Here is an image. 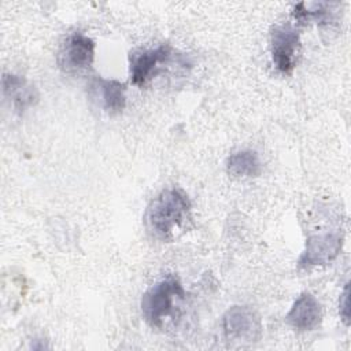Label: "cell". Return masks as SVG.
<instances>
[{
	"label": "cell",
	"mask_w": 351,
	"mask_h": 351,
	"mask_svg": "<svg viewBox=\"0 0 351 351\" xmlns=\"http://www.w3.org/2000/svg\"><path fill=\"white\" fill-rule=\"evenodd\" d=\"M191 200L180 188H167L159 192L148 204L145 223L158 239H170L189 217Z\"/></svg>",
	"instance_id": "1"
},
{
	"label": "cell",
	"mask_w": 351,
	"mask_h": 351,
	"mask_svg": "<svg viewBox=\"0 0 351 351\" xmlns=\"http://www.w3.org/2000/svg\"><path fill=\"white\" fill-rule=\"evenodd\" d=\"M185 299V291L180 280L166 276L147 289L141 298V314L152 328H160L165 319L174 314L177 303Z\"/></svg>",
	"instance_id": "2"
},
{
	"label": "cell",
	"mask_w": 351,
	"mask_h": 351,
	"mask_svg": "<svg viewBox=\"0 0 351 351\" xmlns=\"http://www.w3.org/2000/svg\"><path fill=\"white\" fill-rule=\"evenodd\" d=\"M225 339L232 344L250 346L262 336V321L250 306H232L222 315Z\"/></svg>",
	"instance_id": "3"
},
{
	"label": "cell",
	"mask_w": 351,
	"mask_h": 351,
	"mask_svg": "<svg viewBox=\"0 0 351 351\" xmlns=\"http://www.w3.org/2000/svg\"><path fill=\"white\" fill-rule=\"evenodd\" d=\"M343 241L344 236L339 229L308 236L304 250L298 259V267L310 269L313 266H325L330 263L340 254Z\"/></svg>",
	"instance_id": "4"
},
{
	"label": "cell",
	"mask_w": 351,
	"mask_h": 351,
	"mask_svg": "<svg viewBox=\"0 0 351 351\" xmlns=\"http://www.w3.org/2000/svg\"><path fill=\"white\" fill-rule=\"evenodd\" d=\"M95 59V41L82 33H73L59 51L58 62L63 71L74 74L89 69Z\"/></svg>",
	"instance_id": "5"
},
{
	"label": "cell",
	"mask_w": 351,
	"mask_h": 351,
	"mask_svg": "<svg viewBox=\"0 0 351 351\" xmlns=\"http://www.w3.org/2000/svg\"><path fill=\"white\" fill-rule=\"evenodd\" d=\"M300 40L298 30L291 25L274 26L270 34L271 58L276 69L282 74H291L295 67L296 52Z\"/></svg>",
	"instance_id": "6"
},
{
	"label": "cell",
	"mask_w": 351,
	"mask_h": 351,
	"mask_svg": "<svg viewBox=\"0 0 351 351\" xmlns=\"http://www.w3.org/2000/svg\"><path fill=\"white\" fill-rule=\"evenodd\" d=\"M171 58V48L166 44H160L152 49H144L134 52L130 56V80L134 85L143 86L151 80L159 69V64H165Z\"/></svg>",
	"instance_id": "7"
},
{
	"label": "cell",
	"mask_w": 351,
	"mask_h": 351,
	"mask_svg": "<svg viewBox=\"0 0 351 351\" xmlns=\"http://www.w3.org/2000/svg\"><path fill=\"white\" fill-rule=\"evenodd\" d=\"M322 319V308L318 299L310 293H300L285 315V322L296 330H313Z\"/></svg>",
	"instance_id": "8"
},
{
	"label": "cell",
	"mask_w": 351,
	"mask_h": 351,
	"mask_svg": "<svg viewBox=\"0 0 351 351\" xmlns=\"http://www.w3.org/2000/svg\"><path fill=\"white\" fill-rule=\"evenodd\" d=\"M1 86L5 99H8L12 103V107L19 112L34 106L38 100L36 88L21 75L11 73L4 74L1 78Z\"/></svg>",
	"instance_id": "9"
},
{
	"label": "cell",
	"mask_w": 351,
	"mask_h": 351,
	"mask_svg": "<svg viewBox=\"0 0 351 351\" xmlns=\"http://www.w3.org/2000/svg\"><path fill=\"white\" fill-rule=\"evenodd\" d=\"M226 169L234 177H255L261 173V160L255 151L241 149L229 155Z\"/></svg>",
	"instance_id": "10"
},
{
	"label": "cell",
	"mask_w": 351,
	"mask_h": 351,
	"mask_svg": "<svg viewBox=\"0 0 351 351\" xmlns=\"http://www.w3.org/2000/svg\"><path fill=\"white\" fill-rule=\"evenodd\" d=\"M97 89L101 93L103 106L108 112H121L126 106L125 85L117 80H97Z\"/></svg>",
	"instance_id": "11"
},
{
	"label": "cell",
	"mask_w": 351,
	"mask_h": 351,
	"mask_svg": "<svg viewBox=\"0 0 351 351\" xmlns=\"http://www.w3.org/2000/svg\"><path fill=\"white\" fill-rule=\"evenodd\" d=\"M339 313H340L341 321L346 325H350V289H348V282L344 285L343 292L340 293Z\"/></svg>",
	"instance_id": "12"
}]
</instances>
